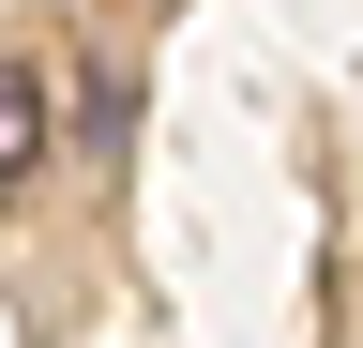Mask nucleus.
Here are the masks:
<instances>
[{
  "label": "nucleus",
  "instance_id": "f257e3e1",
  "mask_svg": "<svg viewBox=\"0 0 363 348\" xmlns=\"http://www.w3.org/2000/svg\"><path fill=\"white\" fill-rule=\"evenodd\" d=\"M30 167H45V76L0 61V182H30Z\"/></svg>",
  "mask_w": 363,
  "mask_h": 348
}]
</instances>
